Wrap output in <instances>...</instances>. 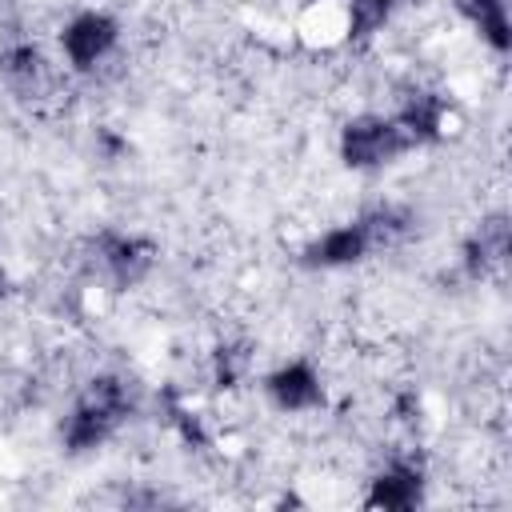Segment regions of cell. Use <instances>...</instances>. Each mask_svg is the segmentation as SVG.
<instances>
[{
  "instance_id": "obj_1",
  "label": "cell",
  "mask_w": 512,
  "mask_h": 512,
  "mask_svg": "<svg viewBox=\"0 0 512 512\" xmlns=\"http://www.w3.org/2000/svg\"><path fill=\"white\" fill-rule=\"evenodd\" d=\"M128 412H132V392L124 384V376H112V372L92 376L80 388V396L72 400V408L64 412V420H60L64 452H72V456L96 452L100 444H108L120 432Z\"/></svg>"
},
{
  "instance_id": "obj_2",
  "label": "cell",
  "mask_w": 512,
  "mask_h": 512,
  "mask_svg": "<svg viewBox=\"0 0 512 512\" xmlns=\"http://www.w3.org/2000/svg\"><path fill=\"white\" fill-rule=\"evenodd\" d=\"M408 148H412V140L384 112H360L340 128V160L352 172H376V168L400 160Z\"/></svg>"
},
{
  "instance_id": "obj_3",
  "label": "cell",
  "mask_w": 512,
  "mask_h": 512,
  "mask_svg": "<svg viewBox=\"0 0 512 512\" xmlns=\"http://www.w3.org/2000/svg\"><path fill=\"white\" fill-rule=\"evenodd\" d=\"M88 252L92 272L112 288H136L156 268V244L128 232H96Z\"/></svg>"
},
{
  "instance_id": "obj_4",
  "label": "cell",
  "mask_w": 512,
  "mask_h": 512,
  "mask_svg": "<svg viewBox=\"0 0 512 512\" xmlns=\"http://www.w3.org/2000/svg\"><path fill=\"white\" fill-rule=\"evenodd\" d=\"M116 44H120V24L100 8H84L60 28V56L68 60L72 72H96L116 52Z\"/></svg>"
},
{
  "instance_id": "obj_5",
  "label": "cell",
  "mask_w": 512,
  "mask_h": 512,
  "mask_svg": "<svg viewBox=\"0 0 512 512\" xmlns=\"http://www.w3.org/2000/svg\"><path fill=\"white\" fill-rule=\"evenodd\" d=\"M372 252H380V248H376V236H372L368 220L356 216V220H348V224L324 228V232L304 248V264H308V268H352V264H360V260L372 256Z\"/></svg>"
},
{
  "instance_id": "obj_6",
  "label": "cell",
  "mask_w": 512,
  "mask_h": 512,
  "mask_svg": "<svg viewBox=\"0 0 512 512\" xmlns=\"http://www.w3.org/2000/svg\"><path fill=\"white\" fill-rule=\"evenodd\" d=\"M264 396L280 412H316L324 404V380L312 360H284L264 376Z\"/></svg>"
},
{
  "instance_id": "obj_7",
  "label": "cell",
  "mask_w": 512,
  "mask_h": 512,
  "mask_svg": "<svg viewBox=\"0 0 512 512\" xmlns=\"http://www.w3.org/2000/svg\"><path fill=\"white\" fill-rule=\"evenodd\" d=\"M296 36L312 52H332L352 44L348 0H304L296 12Z\"/></svg>"
},
{
  "instance_id": "obj_8",
  "label": "cell",
  "mask_w": 512,
  "mask_h": 512,
  "mask_svg": "<svg viewBox=\"0 0 512 512\" xmlns=\"http://www.w3.org/2000/svg\"><path fill=\"white\" fill-rule=\"evenodd\" d=\"M424 500V472L412 464V460H388L372 480H368V496L364 504L368 508H412Z\"/></svg>"
},
{
  "instance_id": "obj_9",
  "label": "cell",
  "mask_w": 512,
  "mask_h": 512,
  "mask_svg": "<svg viewBox=\"0 0 512 512\" xmlns=\"http://www.w3.org/2000/svg\"><path fill=\"white\" fill-rule=\"evenodd\" d=\"M448 116H452V108H448V100L440 96V92H408L404 100H400V108H396V124H400V132L412 140V148L416 144H432V140H440L444 132H448Z\"/></svg>"
},
{
  "instance_id": "obj_10",
  "label": "cell",
  "mask_w": 512,
  "mask_h": 512,
  "mask_svg": "<svg viewBox=\"0 0 512 512\" xmlns=\"http://www.w3.org/2000/svg\"><path fill=\"white\" fill-rule=\"evenodd\" d=\"M0 72H4V84L16 96H44L52 88V68L44 60V52L36 44H28V40L8 44L0 52Z\"/></svg>"
},
{
  "instance_id": "obj_11",
  "label": "cell",
  "mask_w": 512,
  "mask_h": 512,
  "mask_svg": "<svg viewBox=\"0 0 512 512\" xmlns=\"http://www.w3.org/2000/svg\"><path fill=\"white\" fill-rule=\"evenodd\" d=\"M508 260V220L496 212L488 220H480V228L464 240V268L468 276H488L496 268H504Z\"/></svg>"
},
{
  "instance_id": "obj_12",
  "label": "cell",
  "mask_w": 512,
  "mask_h": 512,
  "mask_svg": "<svg viewBox=\"0 0 512 512\" xmlns=\"http://www.w3.org/2000/svg\"><path fill=\"white\" fill-rule=\"evenodd\" d=\"M452 4H456V12H460L464 20L476 24L480 40H484L496 56L508 52V44H512V32H508V0H452Z\"/></svg>"
},
{
  "instance_id": "obj_13",
  "label": "cell",
  "mask_w": 512,
  "mask_h": 512,
  "mask_svg": "<svg viewBox=\"0 0 512 512\" xmlns=\"http://www.w3.org/2000/svg\"><path fill=\"white\" fill-rule=\"evenodd\" d=\"M400 0H348V16H352V40H360V36H368V32H376L388 16H392V8H396Z\"/></svg>"
}]
</instances>
